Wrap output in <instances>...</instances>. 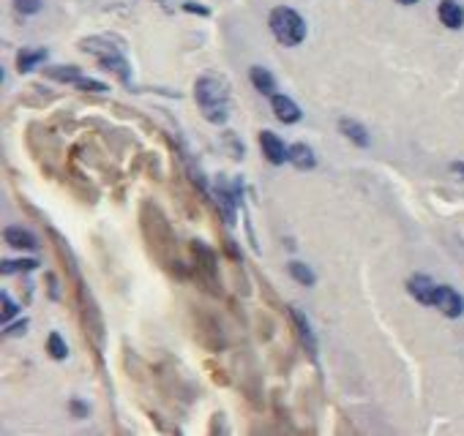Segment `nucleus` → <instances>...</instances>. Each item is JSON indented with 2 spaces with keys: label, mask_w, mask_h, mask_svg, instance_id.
I'll return each mask as SVG.
<instances>
[{
  "label": "nucleus",
  "mask_w": 464,
  "mask_h": 436,
  "mask_svg": "<svg viewBox=\"0 0 464 436\" xmlns=\"http://www.w3.org/2000/svg\"><path fill=\"white\" fill-rule=\"evenodd\" d=\"M194 95H197V104H200L205 120H211V123H224V120H227L230 93H227V85H224L221 79H216V77H202V79H197Z\"/></svg>",
  "instance_id": "obj_1"
},
{
  "label": "nucleus",
  "mask_w": 464,
  "mask_h": 436,
  "mask_svg": "<svg viewBox=\"0 0 464 436\" xmlns=\"http://www.w3.org/2000/svg\"><path fill=\"white\" fill-rule=\"evenodd\" d=\"M271 31H274V36L278 38V44L295 47V44H301V41L306 38V22L301 20L298 11L278 6V8L271 11Z\"/></svg>",
  "instance_id": "obj_2"
},
{
  "label": "nucleus",
  "mask_w": 464,
  "mask_h": 436,
  "mask_svg": "<svg viewBox=\"0 0 464 436\" xmlns=\"http://www.w3.org/2000/svg\"><path fill=\"white\" fill-rule=\"evenodd\" d=\"M80 49L91 52L101 61V58H110V55H124V41L112 38V36H93V38L80 41Z\"/></svg>",
  "instance_id": "obj_3"
},
{
  "label": "nucleus",
  "mask_w": 464,
  "mask_h": 436,
  "mask_svg": "<svg viewBox=\"0 0 464 436\" xmlns=\"http://www.w3.org/2000/svg\"><path fill=\"white\" fill-rule=\"evenodd\" d=\"M432 306L434 309H440L445 316H451V319H456V316H462L464 313L462 295H459L456 289H451V286H437V289H434Z\"/></svg>",
  "instance_id": "obj_4"
},
{
  "label": "nucleus",
  "mask_w": 464,
  "mask_h": 436,
  "mask_svg": "<svg viewBox=\"0 0 464 436\" xmlns=\"http://www.w3.org/2000/svg\"><path fill=\"white\" fill-rule=\"evenodd\" d=\"M260 148H262V153H265V158H268L271 164H284V161H290V148L278 139L274 131H262V134H260Z\"/></svg>",
  "instance_id": "obj_5"
},
{
  "label": "nucleus",
  "mask_w": 464,
  "mask_h": 436,
  "mask_svg": "<svg viewBox=\"0 0 464 436\" xmlns=\"http://www.w3.org/2000/svg\"><path fill=\"white\" fill-rule=\"evenodd\" d=\"M407 289H410V295H412L418 303H424V306H432L437 283H434L429 276H412V279L407 281Z\"/></svg>",
  "instance_id": "obj_6"
},
{
  "label": "nucleus",
  "mask_w": 464,
  "mask_h": 436,
  "mask_svg": "<svg viewBox=\"0 0 464 436\" xmlns=\"http://www.w3.org/2000/svg\"><path fill=\"white\" fill-rule=\"evenodd\" d=\"M437 14H440V22L445 28H451V31H459L464 25V8L459 3H454V0H442L440 8H437Z\"/></svg>",
  "instance_id": "obj_7"
},
{
  "label": "nucleus",
  "mask_w": 464,
  "mask_h": 436,
  "mask_svg": "<svg viewBox=\"0 0 464 436\" xmlns=\"http://www.w3.org/2000/svg\"><path fill=\"white\" fill-rule=\"evenodd\" d=\"M271 107H274V115H276L281 123H298V120H301L298 104H295L292 98H287V95H274Z\"/></svg>",
  "instance_id": "obj_8"
},
{
  "label": "nucleus",
  "mask_w": 464,
  "mask_h": 436,
  "mask_svg": "<svg viewBox=\"0 0 464 436\" xmlns=\"http://www.w3.org/2000/svg\"><path fill=\"white\" fill-rule=\"evenodd\" d=\"M6 243L14 246V249H20V251H25V249L33 251L36 246H38L31 232H25V229H20V226H8V229H6Z\"/></svg>",
  "instance_id": "obj_9"
},
{
  "label": "nucleus",
  "mask_w": 464,
  "mask_h": 436,
  "mask_svg": "<svg viewBox=\"0 0 464 436\" xmlns=\"http://www.w3.org/2000/svg\"><path fill=\"white\" fill-rule=\"evenodd\" d=\"M290 164L306 172V169H314L317 158H314L309 145H292V148H290Z\"/></svg>",
  "instance_id": "obj_10"
},
{
  "label": "nucleus",
  "mask_w": 464,
  "mask_h": 436,
  "mask_svg": "<svg viewBox=\"0 0 464 436\" xmlns=\"http://www.w3.org/2000/svg\"><path fill=\"white\" fill-rule=\"evenodd\" d=\"M339 128H341V134L347 137V139H352L355 145H361V148H366L369 145V134H366V128L361 123H355V120H341L339 123Z\"/></svg>",
  "instance_id": "obj_11"
},
{
  "label": "nucleus",
  "mask_w": 464,
  "mask_h": 436,
  "mask_svg": "<svg viewBox=\"0 0 464 436\" xmlns=\"http://www.w3.org/2000/svg\"><path fill=\"white\" fill-rule=\"evenodd\" d=\"M251 85L265 95H271L274 91H276V79L271 77V71H265V68H260V65L251 68Z\"/></svg>",
  "instance_id": "obj_12"
},
{
  "label": "nucleus",
  "mask_w": 464,
  "mask_h": 436,
  "mask_svg": "<svg viewBox=\"0 0 464 436\" xmlns=\"http://www.w3.org/2000/svg\"><path fill=\"white\" fill-rule=\"evenodd\" d=\"M44 61H47V49H22L17 55V68L25 74V71H31V68H36L38 63Z\"/></svg>",
  "instance_id": "obj_13"
},
{
  "label": "nucleus",
  "mask_w": 464,
  "mask_h": 436,
  "mask_svg": "<svg viewBox=\"0 0 464 436\" xmlns=\"http://www.w3.org/2000/svg\"><path fill=\"white\" fill-rule=\"evenodd\" d=\"M292 319H295V325H298V333H301L304 346H309V352H317V341H314V336H311V327H309V322H306V316L298 311V309H292Z\"/></svg>",
  "instance_id": "obj_14"
},
{
  "label": "nucleus",
  "mask_w": 464,
  "mask_h": 436,
  "mask_svg": "<svg viewBox=\"0 0 464 436\" xmlns=\"http://www.w3.org/2000/svg\"><path fill=\"white\" fill-rule=\"evenodd\" d=\"M44 71L50 79H58V82H77L82 77L80 68H74V65H55V68H44Z\"/></svg>",
  "instance_id": "obj_15"
},
{
  "label": "nucleus",
  "mask_w": 464,
  "mask_h": 436,
  "mask_svg": "<svg viewBox=\"0 0 464 436\" xmlns=\"http://www.w3.org/2000/svg\"><path fill=\"white\" fill-rule=\"evenodd\" d=\"M101 68H107V71H115L124 82H128V63L124 61V55H110V58H101Z\"/></svg>",
  "instance_id": "obj_16"
},
{
  "label": "nucleus",
  "mask_w": 464,
  "mask_h": 436,
  "mask_svg": "<svg viewBox=\"0 0 464 436\" xmlns=\"http://www.w3.org/2000/svg\"><path fill=\"white\" fill-rule=\"evenodd\" d=\"M290 276L304 286H314V281H317V276L309 270V265H304V262H290Z\"/></svg>",
  "instance_id": "obj_17"
},
{
  "label": "nucleus",
  "mask_w": 464,
  "mask_h": 436,
  "mask_svg": "<svg viewBox=\"0 0 464 436\" xmlns=\"http://www.w3.org/2000/svg\"><path fill=\"white\" fill-rule=\"evenodd\" d=\"M47 352L55 357V360H63V357H68V346L63 343V338L58 333H50V338H47Z\"/></svg>",
  "instance_id": "obj_18"
},
{
  "label": "nucleus",
  "mask_w": 464,
  "mask_h": 436,
  "mask_svg": "<svg viewBox=\"0 0 464 436\" xmlns=\"http://www.w3.org/2000/svg\"><path fill=\"white\" fill-rule=\"evenodd\" d=\"M38 262L33 259H6L3 262V273H22V270H33Z\"/></svg>",
  "instance_id": "obj_19"
},
{
  "label": "nucleus",
  "mask_w": 464,
  "mask_h": 436,
  "mask_svg": "<svg viewBox=\"0 0 464 436\" xmlns=\"http://www.w3.org/2000/svg\"><path fill=\"white\" fill-rule=\"evenodd\" d=\"M11 3H14V8H17L20 14H25V17L41 11V0H11Z\"/></svg>",
  "instance_id": "obj_20"
},
{
  "label": "nucleus",
  "mask_w": 464,
  "mask_h": 436,
  "mask_svg": "<svg viewBox=\"0 0 464 436\" xmlns=\"http://www.w3.org/2000/svg\"><path fill=\"white\" fill-rule=\"evenodd\" d=\"M74 85H77L80 91H88V93H104V91H107V85H104V82H96V79H82V77H80Z\"/></svg>",
  "instance_id": "obj_21"
},
{
  "label": "nucleus",
  "mask_w": 464,
  "mask_h": 436,
  "mask_svg": "<svg viewBox=\"0 0 464 436\" xmlns=\"http://www.w3.org/2000/svg\"><path fill=\"white\" fill-rule=\"evenodd\" d=\"M0 303H3V322H8V319L17 313V306H14V300H11L8 295H3V300H0Z\"/></svg>",
  "instance_id": "obj_22"
},
{
  "label": "nucleus",
  "mask_w": 464,
  "mask_h": 436,
  "mask_svg": "<svg viewBox=\"0 0 464 436\" xmlns=\"http://www.w3.org/2000/svg\"><path fill=\"white\" fill-rule=\"evenodd\" d=\"M25 330H28V322H17V325H14V327H8L6 333H8V336H22Z\"/></svg>",
  "instance_id": "obj_23"
},
{
  "label": "nucleus",
  "mask_w": 464,
  "mask_h": 436,
  "mask_svg": "<svg viewBox=\"0 0 464 436\" xmlns=\"http://www.w3.org/2000/svg\"><path fill=\"white\" fill-rule=\"evenodd\" d=\"M184 8H186V11H191V14H202V17H208V8H205V6H197V3H186Z\"/></svg>",
  "instance_id": "obj_24"
},
{
  "label": "nucleus",
  "mask_w": 464,
  "mask_h": 436,
  "mask_svg": "<svg viewBox=\"0 0 464 436\" xmlns=\"http://www.w3.org/2000/svg\"><path fill=\"white\" fill-rule=\"evenodd\" d=\"M156 3H158L164 11H175V8H178V0H156Z\"/></svg>",
  "instance_id": "obj_25"
},
{
  "label": "nucleus",
  "mask_w": 464,
  "mask_h": 436,
  "mask_svg": "<svg viewBox=\"0 0 464 436\" xmlns=\"http://www.w3.org/2000/svg\"><path fill=\"white\" fill-rule=\"evenodd\" d=\"M71 409H74V412H77L80 417H85V414H88V409H85V404H80V401H74V404H71Z\"/></svg>",
  "instance_id": "obj_26"
},
{
  "label": "nucleus",
  "mask_w": 464,
  "mask_h": 436,
  "mask_svg": "<svg viewBox=\"0 0 464 436\" xmlns=\"http://www.w3.org/2000/svg\"><path fill=\"white\" fill-rule=\"evenodd\" d=\"M451 169H454V172H456V175H462V180H464V164H454V166H451Z\"/></svg>",
  "instance_id": "obj_27"
},
{
  "label": "nucleus",
  "mask_w": 464,
  "mask_h": 436,
  "mask_svg": "<svg viewBox=\"0 0 464 436\" xmlns=\"http://www.w3.org/2000/svg\"><path fill=\"white\" fill-rule=\"evenodd\" d=\"M396 3H402V6H412V3H418V0H396Z\"/></svg>",
  "instance_id": "obj_28"
}]
</instances>
